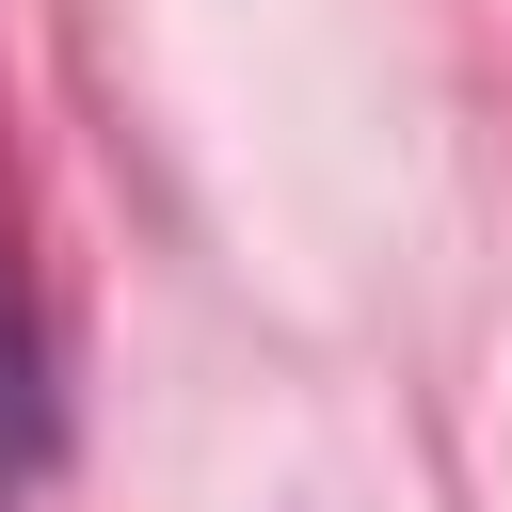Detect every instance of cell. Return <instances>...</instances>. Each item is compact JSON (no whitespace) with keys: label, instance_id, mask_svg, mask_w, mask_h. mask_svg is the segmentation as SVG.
<instances>
[{"label":"cell","instance_id":"cell-1","mask_svg":"<svg viewBox=\"0 0 512 512\" xmlns=\"http://www.w3.org/2000/svg\"><path fill=\"white\" fill-rule=\"evenodd\" d=\"M0 464H16V336H0Z\"/></svg>","mask_w":512,"mask_h":512}]
</instances>
